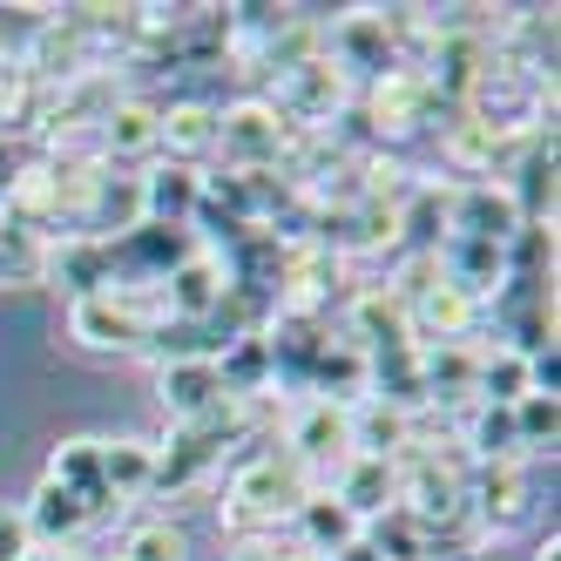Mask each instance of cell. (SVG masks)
<instances>
[{
  "mask_svg": "<svg viewBox=\"0 0 561 561\" xmlns=\"http://www.w3.org/2000/svg\"><path fill=\"white\" fill-rule=\"evenodd\" d=\"M345 339L358 352H379V345H407V298L392 285H358L352 305H345Z\"/></svg>",
  "mask_w": 561,
  "mask_h": 561,
  "instance_id": "obj_19",
  "label": "cell"
},
{
  "mask_svg": "<svg viewBox=\"0 0 561 561\" xmlns=\"http://www.w3.org/2000/svg\"><path fill=\"white\" fill-rule=\"evenodd\" d=\"M21 520H27V541L34 548H61V541H75L89 528V514H82V501H75L68 488H55V480H42V488H34V501L21 507Z\"/></svg>",
  "mask_w": 561,
  "mask_h": 561,
  "instance_id": "obj_29",
  "label": "cell"
},
{
  "mask_svg": "<svg viewBox=\"0 0 561 561\" xmlns=\"http://www.w3.org/2000/svg\"><path fill=\"white\" fill-rule=\"evenodd\" d=\"M34 541H27V520L21 514H0V561H27Z\"/></svg>",
  "mask_w": 561,
  "mask_h": 561,
  "instance_id": "obj_39",
  "label": "cell"
},
{
  "mask_svg": "<svg viewBox=\"0 0 561 561\" xmlns=\"http://www.w3.org/2000/svg\"><path fill=\"white\" fill-rule=\"evenodd\" d=\"M311 494V473L291 460V454H251L244 467L230 473V488L217 501V528H230L237 541H264L277 520H291L298 501Z\"/></svg>",
  "mask_w": 561,
  "mask_h": 561,
  "instance_id": "obj_1",
  "label": "cell"
},
{
  "mask_svg": "<svg viewBox=\"0 0 561 561\" xmlns=\"http://www.w3.org/2000/svg\"><path fill=\"white\" fill-rule=\"evenodd\" d=\"M95 142H102V170L149 163V156H156V102H142V95H115V108L95 123Z\"/></svg>",
  "mask_w": 561,
  "mask_h": 561,
  "instance_id": "obj_15",
  "label": "cell"
},
{
  "mask_svg": "<svg viewBox=\"0 0 561 561\" xmlns=\"http://www.w3.org/2000/svg\"><path fill=\"white\" fill-rule=\"evenodd\" d=\"M217 379H224L230 399H244V407H251L257 392H271V345H264V332L230 339V345L217 352Z\"/></svg>",
  "mask_w": 561,
  "mask_h": 561,
  "instance_id": "obj_31",
  "label": "cell"
},
{
  "mask_svg": "<svg viewBox=\"0 0 561 561\" xmlns=\"http://www.w3.org/2000/svg\"><path fill=\"white\" fill-rule=\"evenodd\" d=\"M196 196H204V170H183V163L142 170V224H176V230H190Z\"/></svg>",
  "mask_w": 561,
  "mask_h": 561,
  "instance_id": "obj_24",
  "label": "cell"
},
{
  "mask_svg": "<svg viewBox=\"0 0 561 561\" xmlns=\"http://www.w3.org/2000/svg\"><path fill=\"white\" fill-rule=\"evenodd\" d=\"M285 561H311V554H285Z\"/></svg>",
  "mask_w": 561,
  "mask_h": 561,
  "instance_id": "obj_42",
  "label": "cell"
},
{
  "mask_svg": "<svg viewBox=\"0 0 561 561\" xmlns=\"http://www.w3.org/2000/svg\"><path fill=\"white\" fill-rule=\"evenodd\" d=\"M345 426H352V454H366V460H399L413 447V413L379 407V399H358Z\"/></svg>",
  "mask_w": 561,
  "mask_h": 561,
  "instance_id": "obj_26",
  "label": "cell"
},
{
  "mask_svg": "<svg viewBox=\"0 0 561 561\" xmlns=\"http://www.w3.org/2000/svg\"><path fill=\"white\" fill-rule=\"evenodd\" d=\"M507 196H514V210L520 224H554V123L528 136V149L507 163Z\"/></svg>",
  "mask_w": 561,
  "mask_h": 561,
  "instance_id": "obj_12",
  "label": "cell"
},
{
  "mask_svg": "<svg viewBox=\"0 0 561 561\" xmlns=\"http://www.w3.org/2000/svg\"><path fill=\"white\" fill-rule=\"evenodd\" d=\"M55 561H75V554H55Z\"/></svg>",
  "mask_w": 561,
  "mask_h": 561,
  "instance_id": "obj_43",
  "label": "cell"
},
{
  "mask_svg": "<svg viewBox=\"0 0 561 561\" xmlns=\"http://www.w3.org/2000/svg\"><path fill=\"white\" fill-rule=\"evenodd\" d=\"M520 230V210L507 183H454V204H447V237H480V244H507Z\"/></svg>",
  "mask_w": 561,
  "mask_h": 561,
  "instance_id": "obj_10",
  "label": "cell"
},
{
  "mask_svg": "<svg viewBox=\"0 0 561 561\" xmlns=\"http://www.w3.org/2000/svg\"><path fill=\"white\" fill-rule=\"evenodd\" d=\"M244 433H251V407H244V399H217L204 420H190V426L170 433V447H156V480H149V494H190V488H204L210 467H217Z\"/></svg>",
  "mask_w": 561,
  "mask_h": 561,
  "instance_id": "obj_2",
  "label": "cell"
},
{
  "mask_svg": "<svg viewBox=\"0 0 561 561\" xmlns=\"http://www.w3.org/2000/svg\"><path fill=\"white\" fill-rule=\"evenodd\" d=\"M48 277V244L34 230L0 224V285H42Z\"/></svg>",
  "mask_w": 561,
  "mask_h": 561,
  "instance_id": "obj_35",
  "label": "cell"
},
{
  "mask_svg": "<svg viewBox=\"0 0 561 561\" xmlns=\"http://www.w3.org/2000/svg\"><path fill=\"white\" fill-rule=\"evenodd\" d=\"M156 298H163V318H210L217 298H224V264L210 251H196L190 264H176L163 285H156Z\"/></svg>",
  "mask_w": 561,
  "mask_h": 561,
  "instance_id": "obj_25",
  "label": "cell"
},
{
  "mask_svg": "<svg viewBox=\"0 0 561 561\" xmlns=\"http://www.w3.org/2000/svg\"><path fill=\"white\" fill-rule=\"evenodd\" d=\"M473 318H480V305L460 298L447 277H439V285H426L407 305V332H413V345H460V339H473Z\"/></svg>",
  "mask_w": 561,
  "mask_h": 561,
  "instance_id": "obj_18",
  "label": "cell"
},
{
  "mask_svg": "<svg viewBox=\"0 0 561 561\" xmlns=\"http://www.w3.org/2000/svg\"><path fill=\"white\" fill-rule=\"evenodd\" d=\"M217 399H230L217 379V358H170V366H156V407L170 413V426L204 420Z\"/></svg>",
  "mask_w": 561,
  "mask_h": 561,
  "instance_id": "obj_11",
  "label": "cell"
},
{
  "mask_svg": "<svg viewBox=\"0 0 561 561\" xmlns=\"http://www.w3.org/2000/svg\"><path fill=\"white\" fill-rule=\"evenodd\" d=\"M196 251V230H176V224H136L129 237H115L108 244V271L123 291H156L176 264H190Z\"/></svg>",
  "mask_w": 561,
  "mask_h": 561,
  "instance_id": "obj_8",
  "label": "cell"
},
{
  "mask_svg": "<svg viewBox=\"0 0 561 561\" xmlns=\"http://www.w3.org/2000/svg\"><path fill=\"white\" fill-rule=\"evenodd\" d=\"M507 277H554V224H520L507 244Z\"/></svg>",
  "mask_w": 561,
  "mask_h": 561,
  "instance_id": "obj_36",
  "label": "cell"
},
{
  "mask_svg": "<svg viewBox=\"0 0 561 561\" xmlns=\"http://www.w3.org/2000/svg\"><path fill=\"white\" fill-rule=\"evenodd\" d=\"M467 460L473 467H501V460H528L514 433V407H473L467 420Z\"/></svg>",
  "mask_w": 561,
  "mask_h": 561,
  "instance_id": "obj_33",
  "label": "cell"
},
{
  "mask_svg": "<svg viewBox=\"0 0 561 561\" xmlns=\"http://www.w3.org/2000/svg\"><path fill=\"white\" fill-rule=\"evenodd\" d=\"M163 318V298L156 291H123V285H108L95 298H75L68 305V339L82 345V352H142L149 325Z\"/></svg>",
  "mask_w": 561,
  "mask_h": 561,
  "instance_id": "obj_3",
  "label": "cell"
},
{
  "mask_svg": "<svg viewBox=\"0 0 561 561\" xmlns=\"http://www.w3.org/2000/svg\"><path fill=\"white\" fill-rule=\"evenodd\" d=\"M501 325V345L514 358H541L554 352V277H501L494 298L480 305Z\"/></svg>",
  "mask_w": 561,
  "mask_h": 561,
  "instance_id": "obj_7",
  "label": "cell"
},
{
  "mask_svg": "<svg viewBox=\"0 0 561 561\" xmlns=\"http://www.w3.org/2000/svg\"><path fill=\"white\" fill-rule=\"evenodd\" d=\"M48 277H55L68 298H95V291H108V285H115V271H108V244L61 230L55 244H48Z\"/></svg>",
  "mask_w": 561,
  "mask_h": 561,
  "instance_id": "obj_23",
  "label": "cell"
},
{
  "mask_svg": "<svg viewBox=\"0 0 561 561\" xmlns=\"http://www.w3.org/2000/svg\"><path fill=\"white\" fill-rule=\"evenodd\" d=\"M345 413H352V407H325V399H305L298 420H291V433H285V454H291L305 473H318L325 460H352V426H345Z\"/></svg>",
  "mask_w": 561,
  "mask_h": 561,
  "instance_id": "obj_14",
  "label": "cell"
},
{
  "mask_svg": "<svg viewBox=\"0 0 561 561\" xmlns=\"http://www.w3.org/2000/svg\"><path fill=\"white\" fill-rule=\"evenodd\" d=\"M358 541H366L379 561H426L433 554V541H426V528H420V520L407 514V507H386V514H373L366 520V528H358Z\"/></svg>",
  "mask_w": 561,
  "mask_h": 561,
  "instance_id": "obj_32",
  "label": "cell"
},
{
  "mask_svg": "<svg viewBox=\"0 0 561 561\" xmlns=\"http://www.w3.org/2000/svg\"><path fill=\"white\" fill-rule=\"evenodd\" d=\"M514 433H520V454H554V433H561V399H548V392L514 399Z\"/></svg>",
  "mask_w": 561,
  "mask_h": 561,
  "instance_id": "obj_37",
  "label": "cell"
},
{
  "mask_svg": "<svg viewBox=\"0 0 561 561\" xmlns=\"http://www.w3.org/2000/svg\"><path fill=\"white\" fill-rule=\"evenodd\" d=\"M311 392L325 399V407H358L366 399V352H358L345 332L318 352V366H311Z\"/></svg>",
  "mask_w": 561,
  "mask_h": 561,
  "instance_id": "obj_28",
  "label": "cell"
},
{
  "mask_svg": "<svg viewBox=\"0 0 561 561\" xmlns=\"http://www.w3.org/2000/svg\"><path fill=\"white\" fill-rule=\"evenodd\" d=\"M230 561H285V554H277L271 541H237V554Z\"/></svg>",
  "mask_w": 561,
  "mask_h": 561,
  "instance_id": "obj_40",
  "label": "cell"
},
{
  "mask_svg": "<svg viewBox=\"0 0 561 561\" xmlns=\"http://www.w3.org/2000/svg\"><path fill=\"white\" fill-rule=\"evenodd\" d=\"M325 561H379V554H373L366 541H352V548H339V554H325Z\"/></svg>",
  "mask_w": 561,
  "mask_h": 561,
  "instance_id": "obj_41",
  "label": "cell"
},
{
  "mask_svg": "<svg viewBox=\"0 0 561 561\" xmlns=\"http://www.w3.org/2000/svg\"><path fill=\"white\" fill-rule=\"evenodd\" d=\"M142 224V176H123V170H102L95 196H89V217L75 237H95V244H115Z\"/></svg>",
  "mask_w": 561,
  "mask_h": 561,
  "instance_id": "obj_22",
  "label": "cell"
},
{
  "mask_svg": "<svg viewBox=\"0 0 561 561\" xmlns=\"http://www.w3.org/2000/svg\"><path fill=\"white\" fill-rule=\"evenodd\" d=\"M420 379H426V407H467L480 386V345H420Z\"/></svg>",
  "mask_w": 561,
  "mask_h": 561,
  "instance_id": "obj_21",
  "label": "cell"
},
{
  "mask_svg": "<svg viewBox=\"0 0 561 561\" xmlns=\"http://www.w3.org/2000/svg\"><path fill=\"white\" fill-rule=\"evenodd\" d=\"M473 399H480V407H514V399H528V358H514L507 345H480Z\"/></svg>",
  "mask_w": 561,
  "mask_h": 561,
  "instance_id": "obj_34",
  "label": "cell"
},
{
  "mask_svg": "<svg viewBox=\"0 0 561 561\" xmlns=\"http://www.w3.org/2000/svg\"><path fill=\"white\" fill-rule=\"evenodd\" d=\"M156 156H163V163H183V170H196L204 156H217V108L210 102L156 108Z\"/></svg>",
  "mask_w": 561,
  "mask_h": 561,
  "instance_id": "obj_16",
  "label": "cell"
},
{
  "mask_svg": "<svg viewBox=\"0 0 561 561\" xmlns=\"http://www.w3.org/2000/svg\"><path fill=\"white\" fill-rule=\"evenodd\" d=\"M21 68H27L42 89H61V82H75V75L95 68V48H89V34L61 14V21H42V27H34V42H27V61H21Z\"/></svg>",
  "mask_w": 561,
  "mask_h": 561,
  "instance_id": "obj_13",
  "label": "cell"
},
{
  "mask_svg": "<svg viewBox=\"0 0 561 561\" xmlns=\"http://www.w3.org/2000/svg\"><path fill=\"white\" fill-rule=\"evenodd\" d=\"M291 136L298 129L264 95H244V102L217 108V156H224V170H244V176L277 170V163H285V149H291Z\"/></svg>",
  "mask_w": 561,
  "mask_h": 561,
  "instance_id": "obj_5",
  "label": "cell"
},
{
  "mask_svg": "<svg viewBox=\"0 0 561 561\" xmlns=\"http://www.w3.org/2000/svg\"><path fill=\"white\" fill-rule=\"evenodd\" d=\"M123 561H183V528L176 520H142L123 541Z\"/></svg>",
  "mask_w": 561,
  "mask_h": 561,
  "instance_id": "obj_38",
  "label": "cell"
},
{
  "mask_svg": "<svg viewBox=\"0 0 561 561\" xmlns=\"http://www.w3.org/2000/svg\"><path fill=\"white\" fill-rule=\"evenodd\" d=\"M264 102L285 115L291 129H332L339 115H345V102H352V82L325 61V48H318V55H305V61H291V68H277Z\"/></svg>",
  "mask_w": 561,
  "mask_h": 561,
  "instance_id": "obj_4",
  "label": "cell"
},
{
  "mask_svg": "<svg viewBox=\"0 0 561 561\" xmlns=\"http://www.w3.org/2000/svg\"><path fill=\"white\" fill-rule=\"evenodd\" d=\"M454 115H467V108H447L433 89H426V75L413 68V61H399L392 75H379L373 82V95H366V136H413V129H447Z\"/></svg>",
  "mask_w": 561,
  "mask_h": 561,
  "instance_id": "obj_6",
  "label": "cell"
},
{
  "mask_svg": "<svg viewBox=\"0 0 561 561\" xmlns=\"http://www.w3.org/2000/svg\"><path fill=\"white\" fill-rule=\"evenodd\" d=\"M291 528H298V554L325 561V554H339V548L358 541V514H352L332 488H311V494L298 501V514H291Z\"/></svg>",
  "mask_w": 561,
  "mask_h": 561,
  "instance_id": "obj_20",
  "label": "cell"
},
{
  "mask_svg": "<svg viewBox=\"0 0 561 561\" xmlns=\"http://www.w3.org/2000/svg\"><path fill=\"white\" fill-rule=\"evenodd\" d=\"M332 494H339V501L358 514V528H366L373 514H386V507L399 501V467H392V460H366V454H352Z\"/></svg>",
  "mask_w": 561,
  "mask_h": 561,
  "instance_id": "obj_27",
  "label": "cell"
},
{
  "mask_svg": "<svg viewBox=\"0 0 561 561\" xmlns=\"http://www.w3.org/2000/svg\"><path fill=\"white\" fill-rule=\"evenodd\" d=\"M149 480H156V447L149 439H102V488L115 494V507L142 501Z\"/></svg>",
  "mask_w": 561,
  "mask_h": 561,
  "instance_id": "obj_30",
  "label": "cell"
},
{
  "mask_svg": "<svg viewBox=\"0 0 561 561\" xmlns=\"http://www.w3.org/2000/svg\"><path fill=\"white\" fill-rule=\"evenodd\" d=\"M48 480H55V488H68L75 501H82L89 528L115 514V494L102 488V439H61V447L48 454Z\"/></svg>",
  "mask_w": 561,
  "mask_h": 561,
  "instance_id": "obj_17",
  "label": "cell"
},
{
  "mask_svg": "<svg viewBox=\"0 0 561 561\" xmlns=\"http://www.w3.org/2000/svg\"><path fill=\"white\" fill-rule=\"evenodd\" d=\"M467 514L473 528H520L528 520V467L520 460L467 467Z\"/></svg>",
  "mask_w": 561,
  "mask_h": 561,
  "instance_id": "obj_9",
  "label": "cell"
}]
</instances>
